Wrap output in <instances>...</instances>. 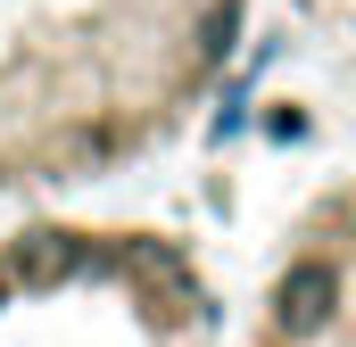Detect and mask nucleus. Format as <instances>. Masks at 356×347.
I'll list each match as a JSON object with an SVG mask.
<instances>
[{"label":"nucleus","instance_id":"f257e3e1","mask_svg":"<svg viewBox=\"0 0 356 347\" xmlns=\"http://www.w3.org/2000/svg\"><path fill=\"white\" fill-rule=\"evenodd\" d=\"M249 0H0V198L158 158L232 75Z\"/></svg>","mask_w":356,"mask_h":347},{"label":"nucleus","instance_id":"f03ea898","mask_svg":"<svg viewBox=\"0 0 356 347\" xmlns=\"http://www.w3.org/2000/svg\"><path fill=\"white\" fill-rule=\"evenodd\" d=\"M0 347H224L207 264L158 223L0 232Z\"/></svg>","mask_w":356,"mask_h":347},{"label":"nucleus","instance_id":"7ed1b4c3","mask_svg":"<svg viewBox=\"0 0 356 347\" xmlns=\"http://www.w3.org/2000/svg\"><path fill=\"white\" fill-rule=\"evenodd\" d=\"M249 347H356V166L323 182L282 232Z\"/></svg>","mask_w":356,"mask_h":347},{"label":"nucleus","instance_id":"20e7f679","mask_svg":"<svg viewBox=\"0 0 356 347\" xmlns=\"http://www.w3.org/2000/svg\"><path fill=\"white\" fill-rule=\"evenodd\" d=\"M307 8H323V17H340V25H356V0H307Z\"/></svg>","mask_w":356,"mask_h":347}]
</instances>
